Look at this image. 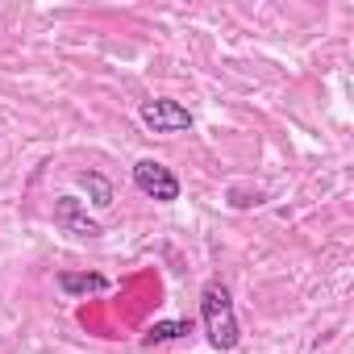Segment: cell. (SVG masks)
<instances>
[{
	"label": "cell",
	"mask_w": 354,
	"mask_h": 354,
	"mask_svg": "<svg viewBox=\"0 0 354 354\" xmlns=\"http://www.w3.org/2000/svg\"><path fill=\"white\" fill-rule=\"evenodd\" d=\"M201 321H205V333L213 342V350H234L238 346V313H234V300H230V288L221 279H209L201 288Z\"/></svg>",
	"instance_id": "cell-1"
},
{
	"label": "cell",
	"mask_w": 354,
	"mask_h": 354,
	"mask_svg": "<svg viewBox=\"0 0 354 354\" xmlns=\"http://www.w3.org/2000/svg\"><path fill=\"white\" fill-rule=\"evenodd\" d=\"M192 333V321H154L142 337V346H162V342H175V337H184Z\"/></svg>",
	"instance_id": "cell-7"
},
{
	"label": "cell",
	"mask_w": 354,
	"mask_h": 354,
	"mask_svg": "<svg viewBox=\"0 0 354 354\" xmlns=\"http://www.w3.org/2000/svg\"><path fill=\"white\" fill-rule=\"evenodd\" d=\"M80 184H84L88 201H92L96 209H109V205H113V184L104 180L100 171H80Z\"/></svg>",
	"instance_id": "cell-6"
},
{
	"label": "cell",
	"mask_w": 354,
	"mask_h": 354,
	"mask_svg": "<svg viewBox=\"0 0 354 354\" xmlns=\"http://www.w3.org/2000/svg\"><path fill=\"white\" fill-rule=\"evenodd\" d=\"M133 184L142 196L158 201V205H171V201H180V180H175V171L158 158H138L133 162Z\"/></svg>",
	"instance_id": "cell-2"
},
{
	"label": "cell",
	"mask_w": 354,
	"mask_h": 354,
	"mask_svg": "<svg viewBox=\"0 0 354 354\" xmlns=\"http://www.w3.org/2000/svg\"><path fill=\"white\" fill-rule=\"evenodd\" d=\"M55 283H59V292L71 296V300H75V296H100V292H109V279H104V275H88V271H84V275H75V271H59Z\"/></svg>",
	"instance_id": "cell-5"
},
{
	"label": "cell",
	"mask_w": 354,
	"mask_h": 354,
	"mask_svg": "<svg viewBox=\"0 0 354 354\" xmlns=\"http://www.w3.org/2000/svg\"><path fill=\"white\" fill-rule=\"evenodd\" d=\"M55 225L67 230V234H75V238H100V234H104L100 221L88 217V209H84L80 196H59V201H55Z\"/></svg>",
	"instance_id": "cell-4"
},
{
	"label": "cell",
	"mask_w": 354,
	"mask_h": 354,
	"mask_svg": "<svg viewBox=\"0 0 354 354\" xmlns=\"http://www.w3.org/2000/svg\"><path fill=\"white\" fill-rule=\"evenodd\" d=\"M138 117H142V125L154 129V133H184V129H192V113H188L180 100H167V96L146 100V104L138 109Z\"/></svg>",
	"instance_id": "cell-3"
}]
</instances>
